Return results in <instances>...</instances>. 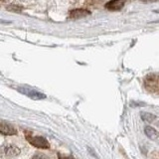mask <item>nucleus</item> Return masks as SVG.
<instances>
[{
	"label": "nucleus",
	"instance_id": "9d476101",
	"mask_svg": "<svg viewBox=\"0 0 159 159\" xmlns=\"http://www.w3.org/2000/svg\"><path fill=\"white\" fill-rule=\"evenodd\" d=\"M58 157H59V159H75V158L72 157V156H63L61 153H59V154H58Z\"/></svg>",
	"mask_w": 159,
	"mask_h": 159
},
{
	"label": "nucleus",
	"instance_id": "f8f14e48",
	"mask_svg": "<svg viewBox=\"0 0 159 159\" xmlns=\"http://www.w3.org/2000/svg\"><path fill=\"white\" fill-rule=\"evenodd\" d=\"M1 1H3V0H1Z\"/></svg>",
	"mask_w": 159,
	"mask_h": 159
},
{
	"label": "nucleus",
	"instance_id": "20e7f679",
	"mask_svg": "<svg viewBox=\"0 0 159 159\" xmlns=\"http://www.w3.org/2000/svg\"><path fill=\"white\" fill-rule=\"evenodd\" d=\"M0 133L3 135H15L17 133V130L10 123L0 120Z\"/></svg>",
	"mask_w": 159,
	"mask_h": 159
},
{
	"label": "nucleus",
	"instance_id": "7ed1b4c3",
	"mask_svg": "<svg viewBox=\"0 0 159 159\" xmlns=\"http://www.w3.org/2000/svg\"><path fill=\"white\" fill-rule=\"evenodd\" d=\"M20 153L19 148L14 144H7L2 148V154L5 158H13Z\"/></svg>",
	"mask_w": 159,
	"mask_h": 159
},
{
	"label": "nucleus",
	"instance_id": "9b49d317",
	"mask_svg": "<svg viewBox=\"0 0 159 159\" xmlns=\"http://www.w3.org/2000/svg\"><path fill=\"white\" fill-rule=\"evenodd\" d=\"M142 2H145V3H149V2H156L159 1V0H140Z\"/></svg>",
	"mask_w": 159,
	"mask_h": 159
},
{
	"label": "nucleus",
	"instance_id": "39448f33",
	"mask_svg": "<svg viewBox=\"0 0 159 159\" xmlns=\"http://www.w3.org/2000/svg\"><path fill=\"white\" fill-rule=\"evenodd\" d=\"M124 5L123 0H111L106 4V8L109 11H118L120 10Z\"/></svg>",
	"mask_w": 159,
	"mask_h": 159
},
{
	"label": "nucleus",
	"instance_id": "6e6552de",
	"mask_svg": "<svg viewBox=\"0 0 159 159\" xmlns=\"http://www.w3.org/2000/svg\"><path fill=\"white\" fill-rule=\"evenodd\" d=\"M141 118L143 120L145 121H148V122H151L154 120V118H155V116H153L152 113H149V112H141Z\"/></svg>",
	"mask_w": 159,
	"mask_h": 159
},
{
	"label": "nucleus",
	"instance_id": "0eeeda50",
	"mask_svg": "<svg viewBox=\"0 0 159 159\" xmlns=\"http://www.w3.org/2000/svg\"><path fill=\"white\" fill-rule=\"evenodd\" d=\"M144 132H145V134L147 135L148 138H150L151 140L156 141L159 143V132H157L153 127L145 126V128H144Z\"/></svg>",
	"mask_w": 159,
	"mask_h": 159
},
{
	"label": "nucleus",
	"instance_id": "423d86ee",
	"mask_svg": "<svg viewBox=\"0 0 159 159\" xmlns=\"http://www.w3.org/2000/svg\"><path fill=\"white\" fill-rule=\"evenodd\" d=\"M91 14V12L88 11L86 9H75L73 11L70 12V18L72 19H80L83 17L89 16Z\"/></svg>",
	"mask_w": 159,
	"mask_h": 159
},
{
	"label": "nucleus",
	"instance_id": "1a4fd4ad",
	"mask_svg": "<svg viewBox=\"0 0 159 159\" xmlns=\"http://www.w3.org/2000/svg\"><path fill=\"white\" fill-rule=\"evenodd\" d=\"M8 10L10 11H14V12H21L22 11V7L18 6V5H10L7 7Z\"/></svg>",
	"mask_w": 159,
	"mask_h": 159
},
{
	"label": "nucleus",
	"instance_id": "f257e3e1",
	"mask_svg": "<svg viewBox=\"0 0 159 159\" xmlns=\"http://www.w3.org/2000/svg\"><path fill=\"white\" fill-rule=\"evenodd\" d=\"M25 137H26L27 141L30 144H32L33 146L37 147V148L47 149V148L50 147V144H49L48 140L46 138L42 137V136H34L30 132H26V135H25Z\"/></svg>",
	"mask_w": 159,
	"mask_h": 159
},
{
	"label": "nucleus",
	"instance_id": "f03ea898",
	"mask_svg": "<svg viewBox=\"0 0 159 159\" xmlns=\"http://www.w3.org/2000/svg\"><path fill=\"white\" fill-rule=\"evenodd\" d=\"M144 86L148 91L157 92L159 89V77L156 75H148L144 80Z\"/></svg>",
	"mask_w": 159,
	"mask_h": 159
}]
</instances>
